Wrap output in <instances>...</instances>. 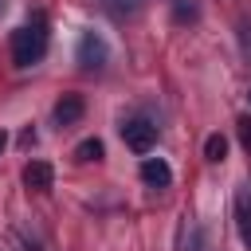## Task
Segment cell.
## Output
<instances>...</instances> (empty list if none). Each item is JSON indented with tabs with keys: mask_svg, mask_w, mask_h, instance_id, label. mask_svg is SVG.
<instances>
[{
	"mask_svg": "<svg viewBox=\"0 0 251 251\" xmlns=\"http://www.w3.org/2000/svg\"><path fill=\"white\" fill-rule=\"evenodd\" d=\"M47 55V20L43 12H35L24 27L12 31V63L16 67H35Z\"/></svg>",
	"mask_w": 251,
	"mask_h": 251,
	"instance_id": "1",
	"label": "cell"
},
{
	"mask_svg": "<svg viewBox=\"0 0 251 251\" xmlns=\"http://www.w3.org/2000/svg\"><path fill=\"white\" fill-rule=\"evenodd\" d=\"M75 59H78V67H82V71H102V67H106V59H110V47H106V39H102L98 31H82Z\"/></svg>",
	"mask_w": 251,
	"mask_h": 251,
	"instance_id": "2",
	"label": "cell"
},
{
	"mask_svg": "<svg viewBox=\"0 0 251 251\" xmlns=\"http://www.w3.org/2000/svg\"><path fill=\"white\" fill-rule=\"evenodd\" d=\"M122 141H126L133 153H149V149L157 145V126L145 122V118H133V122L122 126Z\"/></svg>",
	"mask_w": 251,
	"mask_h": 251,
	"instance_id": "3",
	"label": "cell"
},
{
	"mask_svg": "<svg viewBox=\"0 0 251 251\" xmlns=\"http://www.w3.org/2000/svg\"><path fill=\"white\" fill-rule=\"evenodd\" d=\"M82 114H86V98H82V94H63V98L55 102V126H59V129L75 126Z\"/></svg>",
	"mask_w": 251,
	"mask_h": 251,
	"instance_id": "4",
	"label": "cell"
},
{
	"mask_svg": "<svg viewBox=\"0 0 251 251\" xmlns=\"http://www.w3.org/2000/svg\"><path fill=\"white\" fill-rule=\"evenodd\" d=\"M24 184H27L31 192H47V188L55 184V169H51L47 161H27V165H24Z\"/></svg>",
	"mask_w": 251,
	"mask_h": 251,
	"instance_id": "5",
	"label": "cell"
},
{
	"mask_svg": "<svg viewBox=\"0 0 251 251\" xmlns=\"http://www.w3.org/2000/svg\"><path fill=\"white\" fill-rule=\"evenodd\" d=\"M141 180H145V184H153V188H169L173 169H169L161 157H145V161H141Z\"/></svg>",
	"mask_w": 251,
	"mask_h": 251,
	"instance_id": "6",
	"label": "cell"
},
{
	"mask_svg": "<svg viewBox=\"0 0 251 251\" xmlns=\"http://www.w3.org/2000/svg\"><path fill=\"white\" fill-rule=\"evenodd\" d=\"M235 224H239V239L251 251V188H239L235 196Z\"/></svg>",
	"mask_w": 251,
	"mask_h": 251,
	"instance_id": "7",
	"label": "cell"
},
{
	"mask_svg": "<svg viewBox=\"0 0 251 251\" xmlns=\"http://www.w3.org/2000/svg\"><path fill=\"white\" fill-rule=\"evenodd\" d=\"M180 251H208V235L196 224H184L180 227Z\"/></svg>",
	"mask_w": 251,
	"mask_h": 251,
	"instance_id": "8",
	"label": "cell"
},
{
	"mask_svg": "<svg viewBox=\"0 0 251 251\" xmlns=\"http://www.w3.org/2000/svg\"><path fill=\"white\" fill-rule=\"evenodd\" d=\"M75 161H78V165L102 161V141H98V137H86V141H78V145H75Z\"/></svg>",
	"mask_w": 251,
	"mask_h": 251,
	"instance_id": "9",
	"label": "cell"
},
{
	"mask_svg": "<svg viewBox=\"0 0 251 251\" xmlns=\"http://www.w3.org/2000/svg\"><path fill=\"white\" fill-rule=\"evenodd\" d=\"M204 157H208L212 165L227 157V141H224V133H208V137H204Z\"/></svg>",
	"mask_w": 251,
	"mask_h": 251,
	"instance_id": "10",
	"label": "cell"
},
{
	"mask_svg": "<svg viewBox=\"0 0 251 251\" xmlns=\"http://www.w3.org/2000/svg\"><path fill=\"white\" fill-rule=\"evenodd\" d=\"M200 16L196 0H173V24H192Z\"/></svg>",
	"mask_w": 251,
	"mask_h": 251,
	"instance_id": "11",
	"label": "cell"
},
{
	"mask_svg": "<svg viewBox=\"0 0 251 251\" xmlns=\"http://www.w3.org/2000/svg\"><path fill=\"white\" fill-rule=\"evenodd\" d=\"M141 4H145V0H106V8H110L118 20H122V16H133V12H141Z\"/></svg>",
	"mask_w": 251,
	"mask_h": 251,
	"instance_id": "12",
	"label": "cell"
},
{
	"mask_svg": "<svg viewBox=\"0 0 251 251\" xmlns=\"http://www.w3.org/2000/svg\"><path fill=\"white\" fill-rule=\"evenodd\" d=\"M235 129H239V141H243V149L251 153V118H239V122H235Z\"/></svg>",
	"mask_w": 251,
	"mask_h": 251,
	"instance_id": "13",
	"label": "cell"
},
{
	"mask_svg": "<svg viewBox=\"0 0 251 251\" xmlns=\"http://www.w3.org/2000/svg\"><path fill=\"white\" fill-rule=\"evenodd\" d=\"M20 145H35V129H24L20 133Z\"/></svg>",
	"mask_w": 251,
	"mask_h": 251,
	"instance_id": "14",
	"label": "cell"
},
{
	"mask_svg": "<svg viewBox=\"0 0 251 251\" xmlns=\"http://www.w3.org/2000/svg\"><path fill=\"white\" fill-rule=\"evenodd\" d=\"M4 145H8V133H4V129H0V153H4Z\"/></svg>",
	"mask_w": 251,
	"mask_h": 251,
	"instance_id": "15",
	"label": "cell"
},
{
	"mask_svg": "<svg viewBox=\"0 0 251 251\" xmlns=\"http://www.w3.org/2000/svg\"><path fill=\"white\" fill-rule=\"evenodd\" d=\"M4 4H8V0H0V12H4Z\"/></svg>",
	"mask_w": 251,
	"mask_h": 251,
	"instance_id": "16",
	"label": "cell"
}]
</instances>
